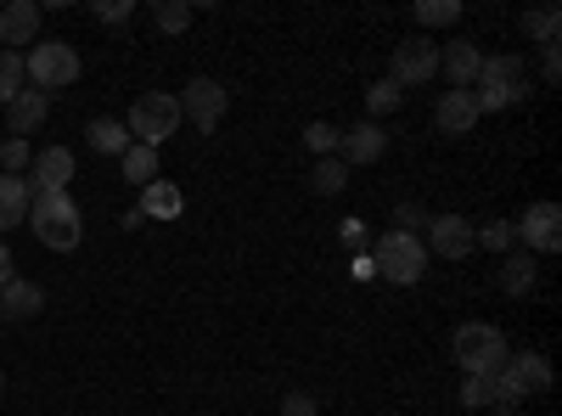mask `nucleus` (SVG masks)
Segmentation results:
<instances>
[{
    "label": "nucleus",
    "mask_w": 562,
    "mask_h": 416,
    "mask_svg": "<svg viewBox=\"0 0 562 416\" xmlns=\"http://www.w3.org/2000/svg\"><path fill=\"white\" fill-rule=\"evenodd\" d=\"M23 225H34V237L52 248V254H74L79 248V237H85V220H79V203L68 198V192H34V203H29V220Z\"/></svg>",
    "instance_id": "1"
},
{
    "label": "nucleus",
    "mask_w": 562,
    "mask_h": 416,
    "mask_svg": "<svg viewBox=\"0 0 562 416\" xmlns=\"http://www.w3.org/2000/svg\"><path fill=\"white\" fill-rule=\"evenodd\" d=\"M524 97H529V68H524V57H484V63H479V79H473L479 113H501V108L524 102Z\"/></svg>",
    "instance_id": "2"
},
{
    "label": "nucleus",
    "mask_w": 562,
    "mask_h": 416,
    "mask_svg": "<svg viewBox=\"0 0 562 416\" xmlns=\"http://www.w3.org/2000/svg\"><path fill=\"white\" fill-rule=\"evenodd\" d=\"M23 79H34L40 97H52V90H68L79 79V52L68 40H34L23 52Z\"/></svg>",
    "instance_id": "3"
},
{
    "label": "nucleus",
    "mask_w": 562,
    "mask_h": 416,
    "mask_svg": "<svg viewBox=\"0 0 562 416\" xmlns=\"http://www.w3.org/2000/svg\"><path fill=\"white\" fill-rule=\"evenodd\" d=\"M450 355H456V366L467 378H490V372H501L506 366V338H501V327H484V321H467V327H456V338H450Z\"/></svg>",
    "instance_id": "4"
},
{
    "label": "nucleus",
    "mask_w": 562,
    "mask_h": 416,
    "mask_svg": "<svg viewBox=\"0 0 562 416\" xmlns=\"http://www.w3.org/2000/svg\"><path fill=\"white\" fill-rule=\"evenodd\" d=\"M371 270L389 276L394 288H416L422 270H428V248H422V237H405V231H383L371 243Z\"/></svg>",
    "instance_id": "5"
},
{
    "label": "nucleus",
    "mask_w": 562,
    "mask_h": 416,
    "mask_svg": "<svg viewBox=\"0 0 562 416\" xmlns=\"http://www.w3.org/2000/svg\"><path fill=\"white\" fill-rule=\"evenodd\" d=\"M180 130V102L169 97V90H147V97H135V108H130V135L140 147H164L169 135Z\"/></svg>",
    "instance_id": "6"
},
{
    "label": "nucleus",
    "mask_w": 562,
    "mask_h": 416,
    "mask_svg": "<svg viewBox=\"0 0 562 416\" xmlns=\"http://www.w3.org/2000/svg\"><path fill=\"white\" fill-rule=\"evenodd\" d=\"M512 237H518L529 254H557L562 248V209L557 203H529L524 220L512 225Z\"/></svg>",
    "instance_id": "7"
},
{
    "label": "nucleus",
    "mask_w": 562,
    "mask_h": 416,
    "mask_svg": "<svg viewBox=\"0 0 562 416\" xmlns=\"http://www.w3.org/2000/svg\"><path fill=\"white\" fill-rule=\"evenodd\" d=\"M389 79H394V85H428V79H439V45L422 40V34L400 40V45H394V74H389Z\"/></svg>",
    "instance_id": "8"
},
{
    "label": "nucleus",
    "mask_w": 562,
    "mask_h": 416,
    "mask_svg": "<svg viewBox=\"0 0 562 416\" xmlns=\"http://www.w3.org/2000/svg\"><path fill=\"white\" fill-rule=\"evenodd\" d=\"M175 102H180V119H192L198 130H214V124L225 119V85H220V79H209V74H198V79L175 97Z\"/></svg>",
    "instance_id": "9"
},
{
    "label": "nucleus",
    "mask_w": 562,
    "mask_h": 416,
    "mask_svg": "<svg viewBox=\"0 0 562 416\" xmlns=\"http://www.w3.org/2000/svg\"><path fill=\"white\" fill-rule=\"evenodd\" d=\"M422 248H434L439 259H467L479 243H473V220H461V214H428V243Z\"/></svg>",
    "instance_id": "10"
},
{
    "label": "nucleus",
    "mask_w": 562,
    "mask_h": 416,
    "mask_svg": "<svg viewBox=\"0 0 562 416\" xmlns=\"http://www.w3.org/2000/svg\"><path fill=\"white\" fill-rule=\"evenodd\" d=\"M40 7L34 0H12V7H0V45L7 52H18V45H34L40 40Z\"/></svg>",
    "instance_id": "11"
},
{
    "label": "nucleus",
    "mask_w": 562,
    "mask_h": 416,
    "mask_svg": "<svg viewBox=\"0 0 562 416\" xmlns=\"http://www.w3.org/2000/svg\"><path fill=\"white\" fill-rule=\"evenodd\" d=\"M383 153H389V135H383V124H371V119L366 124H349L344 142H338V158L344 164H378Z\"/></svg>",
    "instance_id": "12"
},
{
    "label": "nucleus",
    "mask_w": 562,
    "mask_h": 416,
    "mask_svg": "<svg viewBox=\"0 0 562 416\" xmlns=\"http://www.w3.org/2000/svg\"><path fill=\"white\" fill-rule=\"evenodd\" d=\"M479 63H484V52H479L473 40H450L445 52H439V68H445L450 90H473V79H479Z\"/></svg>",
    "instance_id": "13"
},
{
    "label": "nucleus",
    "mask_w": 562,
    "mask_h": 416,
    "mask_svg": "<svg viewBox=\"0 0 562 416\" xmlns=\"http://www.w3.org/2000/svg\"><path fill=\"white\" fill-rule=\"evenodd\" d=\"M484 113H479V102H473V90H445L439 97V108H434V124L445 130V135H467Z\"/></svg>",
    "instance_id": "14"
},
{
    "label": "nucleus",
    "mask_w": 562,
    "mask_h": 416,
    "mask_svg": "<svg viewBox=\"0 0 562 416\" xmlns=\"http://www.w3.org/2000/svg\"><path fill=\"white\" fill-rule=\"evenodd\" d=\"M68 180H74V153L68 147H45L34 158V175H29L34 192H68Z\"/></svg>",
    "instance_id": "15"
},
{
    "label": "nucleus",
    "mask_w": 562,
    "mask_h": 416,
    "mask_svg": "<svg viewBox=\"0 0 562 416\" xmlns=\"http://www.w3.org/2000/svg\"><path fill=\"white\" fill-rule=\"evenodd\" d=\"M40 310H45V293L34 282H23V276H12V282L0 288V327H7V321H34Z\"/></svg>",
    "instance_id": "16"
},
{
    "label": "nucleus",
    "mask_w": 562,
    "mask_h": 416,
    "mask_svg": "<svg viewBox=\"0 0 562 416\" xmlns=\"http://www.w3.org/2000/svg\"><path fill=\"white\" fill-rule=\"evenodd\" d=\"M45 119H52V97H40V90H23L18 102H7V130H12V142L34 135Z\"/></svg>",
    "instance_id": "17"
},
{
    "label": "nucleus",
    "mask_w": 562,
    "mask_h": 416,
    "mask_svg": "<svg viewBox=\"0 0 562 416\" xmlns=\"http://www.w3.org/2000/svg\"><path fill=\"white\" fill-rule=\"evenodd\" d=\"M29 203H34L29 175H0V231L23 225V220H29Z\"/></svg>",
    "instance_id": "18"
},
{
    "label": "nucleus",
    "mask_w": 562,
    "mask_h": 416,
    "mask_svg": "<svg viewBox=\"0 0 562 416\" xmlns=\"http://www.w3.org/2000/svg\"><path fill=\"white\" fill-rule=\"evenodd\" d=\"M535 254L529 248H512L506 259H501V288L512 293V299H524V293H535Z\"/></svg>",
    "instance_id": "19"
},
{
    "label": "nucleus",
    "mask_w": 562,
    "mask_h": 416,
    "mask_svg": "<svg viewBox=\"0 0 562 416\" xmlns=\"http://www.w3.org/2000/svg\"><path fill=\"white\" fill-rule=\"evenodd\" d=\"M506 372L518 378V389H524V394L551 389V366H546V355H535V349H524V355H506Z\"/></svg>",
    "instance_id": "20"
},
{
    "label": "nucleus",
    "mask_w": 562,
    "mask_h": 416,
    "mask_svg": "<svg viewBox=\"0 0 562 416\" xmlns=\"http://www.w3.org/2000/svg\"><path fill=\"white\" fill-rule=\"evenodd\" d=\"M85 142L97 147L102 158H124V153H130V130H124L119 119H90V130H85Z\"/></svg>",
    "instance_id": "21"
},
{
    "label": "nucleus",
    "mask_w": 562,
    "mask_h": 416,
    "mask_svg": "<svg viewBox=\"0 0 562 416\" xmlns=\"http://www.w3.org/2000/svg\"><path fill=\"white\" fill-rule=\"evenodd\" d=\"M140 214H147V220H175V214H180V192L169 187V180L140 187Z\"/></svg>",
    "instance_id": "22"
},
{
    "label": "nucleus",
    "mask_w": 562,
    "mask_h": 416,
    "mask_svg": "<svg viewBox=\"0 0 562 416\" xmlns=\"http://www.w3.org/2000/svg\"><path fill=\"white\" fill-rule=\"evenodd\" d=\"M124 180H130V187H153V180H158V153L140 147V142H130V153H124Z\"/></svg>",
    "instance_id": "23"
},
{
    "label": "nucleus",
    "mask_w": 562,
    "mask_h": 416,
    "mask_svg": "<svg viewBox=\"0 0 562 416\" xmlns=\"http://www.w3.org/2000/svg\"><path fill=\"white\" fill-rule=\"evenodd\" d=\"M310 187H315L321 198L344 192V187H349V164H344V158H321V164H315V175H310Z\"/></svg>",
    "instance_id": "24"
},
{
    "label": "nucleus",
    "mask_w": 562,
    "mask_h": 416,
    "mask_svg": "<svg viewBox=\"0 0 562 416\" xmlns=\"http://www.w3.org/2000/svg\"><path fill=\"white\" fill-rule=\"evenodd\" d=\"M23 85V52H0V102H18Z\"/></svg>",
    "instance_id": "25"
},
{
    "label": "nucleus",
    "mask_w": 562,
    "mask_h": 416,
    "mask_svg": "<svg viewBox=\"0 0 562 416\" xmlns=\"http://www.w3.org/2000/svg\"><path fill=\"white\" fill-rule=\"evenodd\" d=\"M400 97H405V90H400L394 79H378V85H371V90H366V108H371V124H378L383 113H394V108H400Z\"/></svg>",
    "instance_id": "26"
},
{
    "label": "nucleus",
    "mask_w": 562,
    "mask_h": 416,
    "mask_svg": "<svg viewBox=\"0 0 562 416\" xmlns=\"http://www.w3.org/2000/svg\"><path fill=\"white\" fill-rule=\"evenodd\" d=\"M153 18H158L164 34H186V29H192V7H186V0H158Z\"/></svg>",
    "instance_id": "27"
},
{
    "label": "nucleus",
    "mask_w": 562,
    "mask_h": 416,
    "mask_svg": "<svg viewBox=\"0 0 562 416\" xmlns=\"http://www.w3.org/2000/svg\"><path fill=\"white\" fill-rule=\"evenodd\" d=\"M461 18V0H422L416 7V23H428V29H450Z\"/></svg>",
    "instance_id": "28"
},
{
    "label": "nucleus",
    "mask_w": 562,
    "mask_h": 416,
    "mask_svg": "<svg viewBox=\"0 0 562 416\" xmlns=\"http://www.w3.org/2000/svg\"><path fill=\"white\" fill-rule=\"evenodd\" d=\"M338 142H344L338 124H310V130H304V147L321 153V158H338Z\"/></svg>",
    "instance_id": "29"
},
{
    "label": "nucleus",
    "mask_w": 562,
    "mask_h": 416,
    "mask_svg": "<svg viewBox=\"0 0 562 416\" xmlns=\"http://www.w3.org/2000/svg\"><path fill=\"white\" fill-rule=\"evenodd\" d=\"M557 23H562V18H557V7H540V12H524V29H529V34H535L540 45H557Z\"/></svg>",
    "instance_id": "30"
},
{
    "label": "nucleus",
    "mask_w": 562,
    "mask_h": 416,
    "mask_svg": "<svg viewBox=\"0 0 562 416\" xmlns=\"http://www.w3.org/2000/svg\"><path fill=\"white\" fill-rule=\"evenodd\" d=\"M473 243H484V248H495V254H512V225H484V231H473Z\"/></svg>",
    "instance_id": "31"
},
{
    "label": "nucleus",
    "mask_w": 562,
    "mask_h": 416,
    "mask_svg": "<svg viewBox=\"0 0 562 416\" xmlns=\"http://www.w3.org/2000/svg\"><path fill=\"white\" fill-rule=\"evenodd\" d=\"M461 405H467V411H490V389H484V378H467V383H461Z\"/></svg>",
    "instance_id": "32"
},
{
    "label": "nucleus",
    "mask_w": 562,
    "mask_h": 416,
    "mask_svg": "<svg viewBox=\"0 0 562 416\" xmlns=\"http://www.w3.org/2000/svg\"><path fill=\"white\" fill-rule=\"evenodd\" d=\"M416 225H428V214H422L416 203H400V209H394V231H405V237H416Z\"/></svg>",
    "instance_id": "33"
},
{
    "label": "nucleus",
    "mask_w": 562,
    "mask_h": 416,
    "mask_svg": "<svg viewBox=\"0 0 562 416\" xmlns=\"http://www.w3.org/2000/svg\"><path fill=\"white\" fill-rule=\"evenodd\" d=\"M130 12H135V0H102V7H97L102 23H130Z\"/></svg>",
    "instance_id": "34"
},
{
    "label": "nucleus",
    "mask_w": 562,
    "mask_h": 416,
    "mask_svg": "<svg viewBox=\"0 0 562 416\" xmlns=\"http://www.w3.org/2000/svg\"><path fill=\"white\" fill-rule=\"evenodd\" d=\"M0 164H7V175H18L29 164V142H7V147H0Z\"/></svg>",
    "instance_id": "35"
},
{
    "label": "nucleus",
    "mask_w": 562,
    "mask_h": 416,
    "mask_svg": "<svg viewBox=\"0 0 562 416\" xmlns=\"http://www.w3.org/2000/svg\"><path fill=\"white\" fill-rule=\"evenodd\" d=\"M281 416H315V400L310 394H288L281 400Z\"/></svg>",
    "instance_id": "36"
},
{
    "label": "nucleus",
    "mask_w": 562,
    "mask_h": 416,
    "mask_svg": "<svg viewBox=\"0 0 562 416\" xmlns=\"http://www.w3.org/2000/svg\"><path fill=\"white\" fill-rule=\"evenodd\" d=\"M562 79V52L557 45H546V85H557Z\"/></svg>",
    "instance_id": "37"
},
{
    "label": "nucleus",
    "mask_w": 562,
    "mask_h": 416,
    "mask_svg": "<svg viewBox=\"0 0 562 416\" xmlns=\"http://www.w3.org/2000/svg\"><path fill=\"white\" fill-rule=\"evenodd\" d=\"M12 276H18V270H12V248H7V243H0V288H7V282H12Z\"/></svg>",
    "instance_id": "38"
},
{
    "label": "nucleus",
    "mask_w": 562,
    "mask_h": 416,
    "mask_svg": "<svg viewBox=\"0 0 562 416\" xmlns=\"http://www.w3.org/2000/svg\"><path fill=\"white\" fill-rule=\"evenodd\" d=\"M490 416H524L518 405H490Z\"/></svg>",
    "instance_id": "39"
},
{
    "label": "nucleus",
    "mask_w": 562,
    "mask_h": 416,
    "mask_svg": "<svg viewBox=\"0 0 562 416\" xmlns=\"http://www.w3.org/2000/svg\"><path fill=\"white\" fill-rule=\"evenodd\" d=\"M0 400H7V372H0Z\"/></svg>",
    "instance_id": "40"
},
{
    "label": "nucleus",
    "mask_w": 562,
    "mask_h": 416,
    "mask_svg": "<svg viewBox=\"0 0 562 416\" xmlns=\"http://www.w3.org/2000/svg\"><path fill=\"white\" fill-rule=\"evenodd\" d=\"M0 333H7V327H0Z\"/></svg>",
    "instance_id": "41"
}]
</instances>
